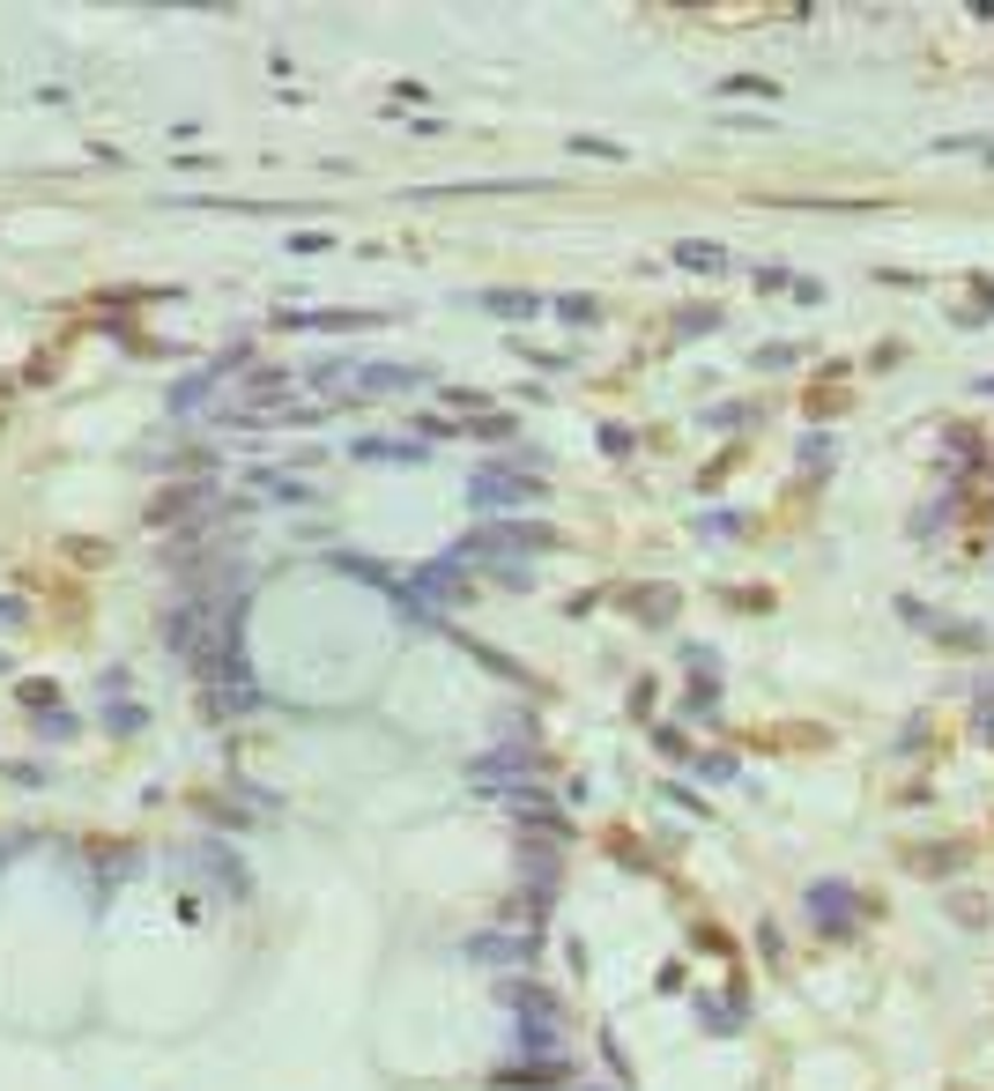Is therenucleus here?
<instances>
[{
  "label": "nucleus",
  "instance_id": "1",
  "mask_svg": "<svg viewBox=\"0 0 994 1091\" xmlns=\"http://www.w3.org/2000/svg\"><path fill=\"white\" fill-rule=\"evenodd\" d=\"M505 1009L520 1017V1047L527 1054H564V1009H557V995H542L535 980H505Z\"/></svg>",
  "mask_w": 994,
  "mask_h": 1091
},
{
  "label": "nucleus",
  "instance_id": "2",
  "mask_svg": "<svg viewBox=\"0 0 994 1091\" xmlns=\"http://www.w3.org/2000/svg\"><path fill=\"white\" fill-rule=\"evenodd\" d=\"M468 498L483 505V512H497V520H512V505H535L542 483L527 475V468H483V475L468 483Z\"/></svg>",
  "mask_w": 994,
  "mask_h": 1091
},
{
  "label": "nucleus",
  "instance_id": "3",
  "mask_svg": "<svg viewBox=\"0 0 994 1091\" xmlns=\"http://www.w3.org/2000/svg\"><path fill=\"white\" fill-rule=\"evenodd\" d=\"M557 543V528H542V520H490L475 543H460V557H475V549H490V557H520V549H549Z\"/></svg>",
  "mask_w": 994,
  "mask_h": 1091
},
{
  "label": "nucleus",
  "instance_id": "4",
  "mask_svg": "<svg viewBox=\"0 0 994 1091\" xmlns=\"http://www.w3.org/2000/svg\"><path fill=\"white\" fill-rule=\"evenodd\" d=\"M275 327H312V335H357V327H386V312H283Z\"/></svg>",
  "mask_w": 994,
  "mask_h": 1091
},
{
  "label": "nucleus",
  "instance_id": "5",
  "mask_svg": "<svg viewBox=\"0 0 994 1091\" xmlns=\"http://www.w3.org/2000/svg\"><path fill=\"white\" fill-rule=\"evenodd\" d=\"M468 951H475L483 966H512V972H520L527 958H535V935H497V928H483V935H475Z\"/></svg>",
  "mask_w": 994,
  "mask_h": 1091
},
{
  "label": "nucleus",
  "instance_id": "6",
  "mask_svg": "<svg viewBox=\"0 0 994 1091\" xmlns=\"http://www.w3.org/2000/svg\"><path fill=\"white\" fill-rule=\"evenodd\" d=\"M809 914H817V928H846L861 914V898H854L846 883H817V891H809Z\"/></svg>",
  "mask_w": 994,
  "mask_h": 1091
},
{
  "label": "nucleus",
  "instance_id": "7",
  "mask_svg": "<svg viewBox=\"0 0 994 1091\" xmlns=\"http://www.w3.org/2000/svg\"><path fill=\"white\" fill-rule=\"evenodd\" d=\"M668 260H675V268H691V275H720L735 252L712 246V238H675V246H668Z\"/></svg>",
  "mask_w": 994,
  "mask_h": 1091
},
{
  "label": "nucleus",
  "instance_id": "8",
  "mask_svg": "<svg viewBox=\"0 0 994 1091\" xmlns=\"http://www.w3.org/2000/svg\"><path fill=\"white\" fill-rule=\"evenodd\" d=\"M475 305H483V312H497V320H535L549 297H542V290H483Z\"/></svg>",
  "mask_w": 994,
  "mask_h": 1091
},
{
  "label": "nucleus",
  "instance_id": "9",
  "mask_svg": "<svg viewBox=\"0 0 994 1091\" xmlns=\"http://www.w3.org/2000/svg\"><path fill=\"white\" fill-rule=\"evenodd\" d=\"M423 372H409V364H364L357 372V394H409Z\"/></svg>",
  "mask_w": 994,
  "mask_h": 1091
},
{
  "label": "nucleus",
  "instance_id": "10",
  "mask_svg": "<svg viewBox=\"0 0 994 1091\" xmlns=\"http://www.w3.org/2000/svg\"><path fill=\"white\" fill-rule=\"evenodd\" d=\"M252 498H268V505H305V498H312V483H305V475H252Z\"/></svg>",
  "mask_w": 994,
  "mask_h": 1091
},
{
  "label": "nucleus",
  "instance_id": "11",
  "mask_svg": "<svg viewBox=\"0 0 994 1091\" xmlns=\"http://www.w3.org/2000/svg\"><path fill=\"white\" fill-rule=\"evenodd\" d=\"M290 401V379L283 372H252L246 379V409H283Z\"/></svg>",
  "mask_w": 994,
  "mask_h": 1091
},
{
  "label": "nucleus",
  "instance_id": "12",
  "mask_svg": "<svg viewBox=\"0 0 994 1091\" xmlns=\"http://www.w3.org/2000/svg\"><path fill=\"white\" fill-rule=\"evenodd\" d=\"M357 461H423V446H394V438H357Z\"/></svg>",
  "mask_w": 994,
  "mask_h": 1091
},
{
  "label": "nucleus",
  "instance_id": "13",
  "mask_svg": "<svg viewBox=\"0 0 994 1091\" xmlns=\"http://www.w3.org/2000/svg\"><path fill=\"white\" fill-rule=\"evenodd\" d=\"M208 394H215V364H208V372H194V379H186V386H178V394H171V409H178V417H186V409H201Z\"/></svg>",
  "mask_w": 994,
  "mask_h": 1091
},
{
  "label": "nucleus",
  "instance_id": "14",
  "mask_svg": "<svg viewBox=\"0 0 994 1091\" xmlns=\"http://www.w3.org/2000/svg\"><path fill=\"white\" fill-rule=\"evenodd\" d=\"M594 312H601V305H594L586 290H564V297H557V320H572V327H586Z\"/></svg>",
  "mask_w": 994,
  "mask_h": 1091
},
{
  "label": "nucleus",
  "instance_id": "15",
  "mask_svg": "<svg viewBox=\"0 0 994 1091\" xmlns=\"http://www.w3.org/2000/svg\"><path fill=\"white\" fill-rule=\"evenodd\" d=\"M631 609H646V624H661L668 609H675V594H668V587H638V594H631Z\"/></svg>",
  "mask_w": 994,
  "mask_h": 1091
},
{
  "label": "nucleus",
  "instance_id": "16",
  "mask_svg": "<svg viewBox=\"0 0 994 1091\" xmlns=\"http://www.w3.org/2000/svg\"><path fill=\"white\" fill-rule=\"evenodd\" d=\"M468 438H520V423H512V417H475V423H468Z\"/></svg>",
  "mask_w": 994,
  "mask_h": 1091
},
{
  "label": "nucleus",
  "instance_id": "17",
  "mask_svg": "<svg viewBox=\"0 0 994 1091\" xmlns=\"http://www.w3.org/2000/svg\"><path fill=\"white\" fill-rule=\"evenodd\" d=\"M631 446H638V438H631V431H623V423H601V454H609V461H623V454H631Z\"/></svg>",
  "mask_w": 994,
  "mask_h": 1091
},
{
  "label": "nucleus",
  "instance_id": "18",
  "mask_svg": "<svg viewBox=\"0 0 994 1091\" xmlns=\"http://www.w3.org/2000/svg\"><path fill=\"white\" fill-rule=\"evenodd\" d=\"M572 149H580V157H617V164H623V141H601V134H580Z\"/></svg>",
  "mask_w": 994,
  "mask_h": 1091
},
{
  "label": "nucleus",
  "instance_id": "19",
  "mask_svg": "<svg viewBox=\"0 0 994 1091\" xmlns=\"http://www.w3.org/2000/svg\"><path fill=\"white\" fill-rule=\"evenodd\" d=\"M720 89H728V97H772V83H765V75H735V83H720Z\"/></svg>",
  "mask_w": 994,
  "mask_h": 1091
},
{
  "label": "nucleus",
  "instance_id": "20",
  "mask_svg": "<svg viewBox=\"0 0 994 1091\" xmlns=\"http://www.w3.org/2000/svg\"><path fill=\"white\" fill-rule=\"evenodd\" d=\"M15 617H23V602H8V594H0V624H15Z\"/></svg>",
  "mask_w": 994,
  "mask_h": 1091
}]
</instances>
